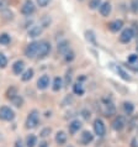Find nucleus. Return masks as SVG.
Returning <instances> with one entry per match:
<instances>
[{
	"label": "nucleus",
	"mask_w": 138,
	"mask_h": 147,
	"mask_svg": "<svg viewBox=\"0 0 138 147\" xmlns=\"http://www.w3.org/2000/svg\"><path fill=\"white\" fill-rule=\"evenodd\" d=\"M38 120H40V114L37 110H32L28 114L27 119H26V127L27 129H35L38 125Z\"/></svg>",
	"instance_id": "f257e3e1"
},
{
	"label": "nucleus",
	"mask_w": 138,
	"mask_h": 147,
	"mask_svg": "<svg viewBox=\"0 0 138 147\" xmlns=\"http://www.w3.org/2000/svg\"><path fill=\"white\" fill-rule=\"evenodd\" d=\"M51 52V43L48 41H41L38 42V50H37V57L38 58H44Z\"/></svg>",
	"instance_id": "f03ea898"
},
{
	"label": "nucleus",
	"mask_w": 138,
	"mask_h": 147,
	"mask_svg": "<svg viewBox=\"0 0 138 147\" xmlns=\"http://www.w3.org/2000/svg\"><path fill=\"white\" fill-rule=\"evenodd\" d=\"M15 117V113L7 107H1L0 108V119L4 121H11Z\"/></svg>",
	"instance_id": "7ed1b4c3"
},
{
	"label": "nucleus",
	"mask_w": 138,
	"mask_h": 147,
	"mask_svg": "<svg viewBox=\"0 0 138 147\" xmlns=\"http://www.w3.org/2000/svg\"><path fill=\"white\" fill-rule=\"evenodd\" d=\"M36 11V6H35V4L31 1V0H26L25 3H23V5L21 7V13L22 15H25V16H31L32 14H33Z\"/></svg>",
	"instance_id": "20e7f679"
},
{
	"label": "nucleus",
	"mask_w": 138,
	"mask_h": 147,
	"mask_svg": "<svg viewBox=\"0 0 138 147\" xmlns=\"http://www.w3.org/2000/svg\"><path fill=\"white\" fill-rule=\"evenodd\" d=\"M133 36H135V32H133V30H132L131 27L125 28V30L121 32V35H120V42L121 43H128V42H131V40L133 38Z\"/></svg>",
	"instance_id": "39448f33"
},
{
	"label": "nucleus",
	"mask_w": 138,
	"mask_h": 147,
	"mask_svg": "<svg viewBox=\"0 0 138 147\" xmlns=\"http://www.w3.org/2000/svg\"><path fill=\"white\" fill-rule=\"evenodd\" d=\"M37 50H38V42H31L27 45L25 48V55L28 58H33L35 56H37Z\"/></svg>",
	"instance_id": "423d86ee"
},
{
	"label": "nucleus",
	"mask_w": 138,
	"mask_h": 147,
	"mask_svg": "<svg viewBox=\"0 0 138 147\" xmlns=\"http://www.w3.org/2000/svg\"><path fill=\"white\" fill-rule=\"evenodd\" d=\"M94 131L95 134L97 135V136H100V137H102L105 132H106V129H105V124H104V121L101 120V119H96L94 121Z\"/></svg>",
	"instance_id": "0eeeda50"
},
{
	"label": "nucleus",
	"mask_w": 138,
	"mask_h": 147,
	"mask_svg": "<svg viewBox=\"0 0 138 147\" xmlns=\"http://www.w3.org/2000/svg\"><path fill=\"white\" fill-rule=\"evenodd\" d=\"M111 4L109 1H104L101 3V5L99 7V13L101 14V16H104V18H107L109 15L111 14Z\"/></svg>",
	"instance_id": "6e6552de"
},
{
	"label": "nucleus",
	"mask_w": 138,
	"mask_h": 147,
	"mask_svg": "<svg viewBox=\"0 0 138 147\" xmlns=\"http://www.w3.org/2000/svg\"><path fill=\"white\" fill-rule=\"evenodd\" d=\"M126 125V121H125V117L123 116H117L115 120L112 122V127L113 130H116V131H121Z\"/></svg>",
	"instance_id": "1a4fd4ad"
},
{
	"label": "nucleus",
	"mask_w": 138,
	"mask_h": 147,
	"mask_svg": "<svg viewBox=\"0 0 138 147\" xmlns=\"http://www.w3.org/2000/svg\"><path fill=\"white\" fill-rule=\"evenodd\" d=\"M123 27V21L122 20H113L109 24V30L111 32H119L121 28Z\"/></svg>",
	"instance_id": "9d476101"
},
{
	"label": "nucleus",
	"mask_w": 138,
	"mask_h": 147,
	"mask_svg": "<svg viewBox=\"0 0 138 147\" xmlns=\"http://www.w3.org/2000/svg\"><path fill=\"white\" fill-rule=\"evenodd\" d=\"M92 140H94V135L90 131H84L82 134V136H80V142H82L83 145H89Z\"/></svg>",
	"instance_id": "9b49d317"
},
{
	"label": "nucleus",
	"mask_w": 138,
	"mask_h": 147,
	"mask_svg": "<svg viewBox=\"0 0 138 147\" xmlns=\"http://www.w3.org/2000/svg\"><path fill=\"white\" fill-rule=\"evenodd\" d=\"M48 85H50V77L48 76H42L41 78L37 80V87H38V89H41V90H44Z\"/></svg>",
	"instance_id": "f8f14e48"
},
{
	"label": "nucleus",
	"mask_w": 138,
	"mask_h": 147,
	"mask_svg": "<svg viewBox=\"0 0 138 147\" xmlns=\"http://www.w3.org/2000/svg\"><path fill=\"white\" fill-rule=\"evenodd\" d=\"M42 31H43V28L42 26H32L30 30H28V36L30 37H37V36H40L42 34Z\"/></svg>",
	"instance_id": "ddd939ff"
},
{
	"label": "nucleus",
	"mask_w": 138,
	"mask_h": 147,
	"mask_svg": "<svg viewBox=\"0 0 138 147\" xmlns=\"http://www.w3.org/2000/svg\"><path fill=\"white\" fill-rule=\"evenodd\" d=\"M23 68H25V63L22 62V61H16V62L14 63L13 66V71L15 74H21V73L23 72Z\"/></svg>",
	"instance_id": "4468645a"
},
{
	"label": "nucleus",
	"mask_w": 138,
	"mask_h": 147,
	"mask_svg": "<svg viewBox=\"0 0 138 147\" xmlns=\"http://www.w3.org/2000/svg\"><path fill=\"white\" fill-rule=\"evenodd\" d=\"M80 127H82V122H80L79 120H73L70 124H69V132L75 134L76 131H79Z\"/></svg>",
	"instance_id": "2eb2a0df"
},
{
	"label": "nucleus",
	"mask_w": 138,
	"mask_h": 147,
	"mask_svg": "<svg viewBox=\"0 0 138 147\" xmlns=\"http://www.w3.org/2000/svg\"><path fill=\"white\" fill-rule=\"evenodd\" d=\"M67 138H68V136L64 131H58L56 135V142L58 145H64L67 142Z\"/></svg>",
	"instance_id": "dca6fc26"
},
{
	"label": "nucleus",
	"mask_w": 138,
	"mask_h": 147,
	"mask_svg": "<svg viewBox=\"0 0 138 147\" xmlns=\"http://www.w3.org/2000/svg\"><path fill=\"white\" fill-rule=\"evenodd\" d=\"M69 50H70V48H69V42L68 41H62V42L58 43V52L59 53L66 55Z\"/></svg>",
	"instance_id": "f3484780"
},
{
	"label": "nucleus",
	"mask_w": 138,
	"mask_h": 147,
	"mask_svg": "<svg viewBox=\"0 0 138 147\" xmlns=\"http://www.w3.org/2000/svg\"><path fill=\"white\" fill-rule=\"evenodd\" d=\"M116 72L119 73V76H120V77H121V78H122L123 80H127V82L131 80V77L128 76V73L126 72L122 67H117V68H116Z\"/></svg>",
	"instance_id": "a211bd4d"
},
{
	"label": "nucleus",
	"mask_w": 138,
	"mask_h": 147,
	"mask_svg": "<svg viewBox=\"0 0 138 147\" xmlns=\"http://www.w3.org/2000/svg\"><path fill=\"white\" fill-rule=\"evenodd\" d=\"M73 92H74L76 95H83L84 94V88H83V85L79 80H78V83H75L74 85H73Z\"/></svg>",
	"instance_id": "6ab92c4d"
},
{
	"label": "nucleus",
	"mask_w": 138,
	"mask_h": 147,
	"mask_svg": "<svg viewBox=\"0 0 138 147\" xmlns=\"http://www.w3.org/2000/svg\"><path fill=\"white\" fill-rule=\"evenodd\" d=\"M37 145V138H36L35 135H30L26 138V146L27 147H35Z\"/></svg>",
	"instance_id": "aec40b11"
},
{
	"label": "nucleus",
	"mask_w": 138,
	"mask_h": 147,
	"mask_svg": "<svg viewBox=\"0 0 138 147\" xmlns=\"http://www.w3.org/2000/svg\"><path fill=\"white\" fill-rule=\"evenodd\" d=\"M123 110L127 115H131V114L133 113V110H135V105H133L132 103L126 101V103H123Z\"/></svg>",
	"instance_id": "412c9836"
},
{
	"label": "nucleus",
	"mask_w": 138,
	"mask_h": 147,
	"mask_svg": "<svg viewBox=\"0 0 138 147\" xmlns=\"http://www.w3.org/2000/svg\"><path fill=\"white\" fill-rule=\"evenodd\" d=\"M1 16H3V19L4 20H13L14 19V14H13V11H10L9 9H5V10H1Z\"/></svg>",
	"instance_id": "4be33fe9"
},
{
	"label": "nucleus",
	"mask_w": 138,
	"mask_h": 147,
	"mask_svg": "<svg viewBox=\"0 0 138 147\" xmlns=\"http://www.w3.org/2000/svg\"><path fill=\"white\" fill-rule=\"evenodd\" d=\"M32 77H33V69L30 68V69H27L26 72H23V74H22V77H21V79H22L23 82H27V80H30Z\"/></svg>",
	"instance_id": "5701e85b"
},
{
	"label": "nucleus",
	"mask_w": 138,
	"mask_h": 147,
	"mask_svg": "<svg viewBox=\"0 0 138 147\" xmlns=\"http://www.w3.org/2000/svg\"><path fill=\"white\" fill-rule=\"evenodd\" d=\"M62 85H63V82H62V79H60L59 77L54 78V82H53V90L54 92L60 90V89H62Z\"/></svg>",
	"instance_id": "b1692460"
},
{
	"label": "nucleus",
	"mask_w": 138,
	"mask_h": 147,
	"mask_svg": "<svg viewBox=\"0 0 138 147\" xmlns=\"http://www.w3.org/2000/svg\"><path fill=\"white\" fill-rule=\"evenodd\" d=\"M16 95H17V90H16V88L15 87H10L9 89H7V92H6V98L7 99H13V98H15Z\"/></svg>",
	"instance_id": "393cba45"
},
{
	"label": "nucleus",
	"mask_w": 138,
	"mask_h": 147,
	"mask_svg": "<svg viewBox=\"0 0 138 147\" xmlns=\"http://www.w3.org/2000/svg\"><path fill=\"white\" fill-rule=\"evenodd\" d=\"M11 103H13L16 108H20V107H22V104H23V99L20 95H16L15 98L11 99Z\"/></svg>",
	"instance_id": "a878e982"
},
{
	"label": "nucleus",
	"mask_w": 138,
	"mask_h": 147,
	"mask_svg": "<svg viewBox=\"0 0 138 147\" xmlns=\"http://www.w3.org/2000/svg\"><path fill=\"white\" fill-rule=\"evenodd\" d=\"M85 37L89 42H91L92 45H96V38H95V34L92 31H86L85 32Z\"/></svg>",
	"instance_id": "bb28decb"
},
{
	"label": "nucleus",
	"mask_w": 138,
	"mask_h": 147,
	"mask_svg": "<svg viewBox=\"0 0 138 147\" xmlns=\"http://www.w3.org/2000/svg\"><path fill=\"white\" fill-rule=\"evenodd\" d=\"M101 0H90L89 1V7H90L91 10H95V9H99L100 5H101Z\"/></svg>",
	"instance_id": "cd10ccee"
},
{
	"label": "nucleus",
	"mask_w": 138,
	"mask_h": 147,
	"mask_svg": "<svg viewBox=\"0 0 138 147\" xmlns=\"http://www.w3.org/2000/svg\"><path fill=\"white\" fill-rule=\"evenodd\" d=\"M10 43V36L7 34L0 35V45H9Z\"/></svg>",
	"instance_id": "c85d7f7f"
},
{
	"label": "nucleus",
	"mask_w": 138,
	"mask_h": 147,
	"mask_svg": "<svg viewBox=\"0 0 138 147\" xmlns=\"http://www.w3.org/2000/svg\"><path fill=\"white\" fill-rule=\"evenodd\" d=\"M7 66V58L4 53H0V68H5Z\"/></svg>",
	"instance_id": "c756f323"
},
{
	"label": "nucleus",
	"mask_w": 138,
	"mask_h": 147,
	"mask_svg": "<svg viewBox=\"0 0 138 147\" xmlns=\"http://www.w3.org/2000/svg\"><path fill=\"white\" fill-rule=\"evenodd\" d=\"M131 10L135 14L138 13V0H132L131 1Z\"/></svg>",
	"instance_id": "7c9ffc66"
},
{
	"label": "nucleus",
	"mask_w": 138,
	"mask_h": 147,
	"mask_svg": "<svg viewBox=\"0 0 138 147\" xmlns=\"http://www.w3.org/2000/svg\"><path fill=\"white\" fill-rule=\"evenodd\" d=\"M64 56H66V61H67V62H72V61L74 59V52L70 51V50H69Z\"/></svg>",
	"instance_id": "2f4dec72"
},
{
	"label": "nucleus",
	"mask_w": 138,
	"mask_h": 147,
	"mask_svg": "<svg viewBox=\"0 0 138 147\" xmlns=\"http://www.w3.org/2000/svg\"><path fill=\"white\" fill-rule=\"evenodd\" d=\"M50 3H51V0H37V4L41 7H46Z\"/></svg>",
	"instance_id": "473e14b6"
},
{
	"label": "nucleus",
	"mask_w": 138,
	"mask_h": 147,
	"mask_svg": "<svg viewBox=\"0 0 138 147\" xmlns=\"http://www.w3.org/2000/svg\"><path fill=\"white\" fill-rule=\"evenodd\" d=\"M50 134H51V129H50V127H46V129H43L42 131H41V134H40V136H42V137H47Z\"/></svg>",
	"instance_id": "72a5a7b5"
},
{
	"label": "nucleus",
	"mask_w": 138,
	"mask_h": 147,
	"mask_svg": "<svg viewBox=\"0 0 138 147\" xmlns=\"http://www.w3.org/2000/svg\"><path fill=\"white\" fill-rule=\"evenodd\" d=\"M7 6V0H0V10H5Z\"/></svg>",
	"instance_id": "f704fd0d"
},
{
	"label": "nucleus",
	"mask_w": 138,
	"mask_h": 147,
	"mask_svg": "<svg viewBox=\"0 0 138 147\" xmlns=\"http://www.w3.org/2000/svg\"><path fill=\"white\" fill-rule=\"evenodd\" d=\"M137 59H138V56L137 55H131V56L128 57V62L129 63H135Z\"/></svg>",
	"instance_id": "c9c22d12"
},
{
	"label": "nucleus",
	"mask_w": 138,
	"mask_h": 147,
	"mask_svg": "<svg viewBox=\"0 0 138 147\" xmlns=\"http://www.w3.org/2000/svg\"><path fill=\"white\" fill-rule=\"evenodd\" d=\"M72 82V72H67V77H66V85H69V83Z\"/></svg>",
	"instance_id": "e433bc0d"
},
{
	"label": "nucleus",
	"mask_w": 138,
	"mask_h": 147,
	"mask_svg": "<svg viewBox=\"0 0 138 147\" xmlns=\"http://www.w3.org/2000/svg\"><path fill=\"white\" fill-rule=\"evenodd\" d=\"M82 114H83V116H84V119H90V113H88L86 110H83L82 111Z\"/></svg>",
	"instance_id": "4c0bfd02"
},
{
	"label": "nucleus",
	"mask_w": 138,
	"mask_h": 147,
	"mask_svg": "<svg viewBox=\"0 0 138 147\" xmlns=\"http://www.w3.org/2000/svg\"><path fill=\"white\" fill-rule=\"evenodd\" d=\"M14 147H23L22 141H21V140H16V142H15V146H14Z\"/></svg>",
	"instance_id": "58836bf2"
},
{
	"label": "nucleus",
	"mask_w": 138,
	"mask_h": 147,
	"mask_svg": "<svg viewBox=\"0 0 138 147\" xmlns=\"http://www.w3.org/2000/svg\"><path fill=\"white\" fill-rule=\"evenodd\" d=\"M131 147H138V145H137V138H133V140L131 141Z\"/></svg>",
	"instance_id": "ea45409f"
},
{
	"label": "nucleus",
	"mask_w": 138,
	"mask_h": 147,
	"mask_svg": "<svg viewBox=\"0 0 138 147\" xmlns=\"http://www.w3.org/2000/svg\"><path fill=\"white\" fill-rule=\"evenodd\" d=\"M38 147H48V144H47L46 141H43V142H41V144H40Z\"/></svg>",
	"instance_id": "a19ab883"
},
{
	"label": "nucleus",
	"mask_w": 138,
	"mask_h": 147,
	"mask_svg": "<svg viewBox=\"0 0 138 147\" xmlns=\"http://www.w3.org/2000/svg\"><path fill=\"white\" fill-rule=\"evenodd\" d=\"M135 69H136V71H138V64H137V67H136Z\"/></svg>",
	"instance_id": "79ce46f5"
},
{
	"label": "nucleus",
	"mask_w": 138,
	"mask_h": 147,
	"mask_svg": "<svg viewBox=\"0 0 138 147\" xmlns=\"http://www.w3.org/2000/svg\"><path fill=\"white\" fill-rule=\"evenodd\" d=\"M137 52H138V46H137Z\"/></svg>",
	"instance_id": "37998d69"
},
{
	"label": "nucleus",
	"mask_w": 138,
	"mask_h": 147,
	"mask_svg": "<svg viewBox=\"0 0 138 147\" xmlns=\"http://www.w3.org/2000/svg\"><path fill=\"white\" fill-rule=\"evenodd\" d=\"M79 1H83V0H79Z\"/></svg>",
	"instance_id": "c03bdc74"
},
{
	"label": "nucleus",
	"mask_w": 138,
	"mask_h": 147,
	"mask_svg": "<svg viewBox=\"0 0 138 147\" xmlns=\"http://www.w3.org/2000/svg\"><path fill=\"white\" fill-rule=\"evenodd\" d=\"M69 147H73V146H69Z\"/></svg>",
	"instance_id": "a18cd8bd"
}]
</instances>
